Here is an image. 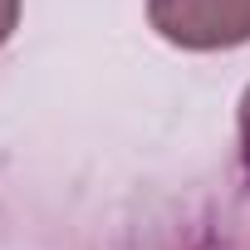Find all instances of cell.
<instances>
[{
  "label": "cell",
  "instance_id": "6da1fadb",
  "mask_svg": "<svg viewBox=\"0 0 250 250\" xmlns=\"http://www.w3.org/2000/svg\"><path fill=\"white\" fill-rule=\"evenodd\" d=\"M152 30L177 49H240L250 44V0H147Z\"/></svg>",
  "mask_w": 250,
  "mask_h": 250
},
{
  "label": "cell",
  "instance_id": "3957f363",
  "mask_svg": "<svg viewBox=\"0 0 250 250\" xmlns=\"http://www.w3.org/2000/svg\"><path fill=\"white\" fill-rule=\"evenodd\" d=\"M240 157H245V172H250V88L240 98Z\"/></svg>",
  "mask_w": 250,
  "mask_h": 250
},
{
  "label": "cell",
  "instance_id": "7a4b0ae2",
  "mask_svg": "<svg viewBox=\"0 0 250 250\" xmlns=\"http://www.w3.org/2000/svg\"><path fill=\"white\" fill-rule=\"evenodd\" d=\"M20 25V0H0V44H5Z\"/></svg>",
  "mask_w": 250,
  "mask_h": 250
}]
</instances>
